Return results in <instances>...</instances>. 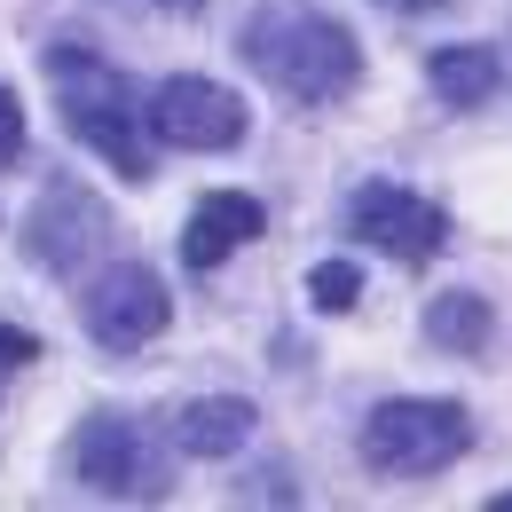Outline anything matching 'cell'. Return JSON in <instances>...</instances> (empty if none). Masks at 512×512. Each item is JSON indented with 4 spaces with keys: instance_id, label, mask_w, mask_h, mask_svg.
<instances>
[{
    "instance_id": "4",
    "label": "cell",
    "mask_w": 512,
    "mask_h": 512,
    "mask_svg": "<svg viewBox=\"0 0 512 512\" xmlns=\"http://www.w3.org/2000/svg\"><path fill=\"white\" fill-rule=\"evenodd\" d=\"M71 473H79L95 497L150 505V497H166V442H158L142 418H87L79 442H71Z\"/></svg>"
},
{
    "instance_id": "2",
    "label": "cell",
    "mask_w": 512,
    "mask_h": 512,
    "mask_svg": "<svg viewBox=\"0 0 512 512\" xmlns=\"http://www.w3.org/2000/svg\"><path fill=\"white\" fill-rule=\"evenodd\" d=\"M245 56H253V71L276 95H292V103H331V95H347V87L363 79L355 40H347L331 16H308V8H268V16H253Z\"/></svg>"
},
{
    "instance_id": "10",
    "label": "cell",
    "mask_w": 512,
    "mask_h": 512,
    "mask_svg": "<svg viewBox=\"0 0 512 512\" xmlns=\"http://www.w3.org/2000/svg\"><path fill=\"white\" fill-rule=\"evenodd\" d=\"M426 79H434V95H442V103L473 111V103H489V95H497V79H505V71H497L489 48H442V56L426 64Z\"/></svg>"
},
{
    "instance_id": "5",
    "label": "cell",
    "mask_w": 512,
    "mask_h": 512,
    "mask_svg": "<svg viewBox=\"0 0 512 512\" xmlns=\"http://www.w3.org/2000/svg\"><path fill=\"white\" fill-rule=\"evenodd\" d=\"M79 316H87V331L111 347V355H127V347H150L158 331H166V316H174V300H166V284H158V268H142V260H127V268H111V276H95L87 284V300H79Z\"/></svg>"
},
{
    "instance_id": "12",
    "label": "cell",
    "mask_w": 512,
    "mask_h": 512,
    "mask_svg": "<svg viewBox=\"0 0 512 512\" xmlns=\"http://www.w3.org/2000/svg\"><path fill=\"white\" fill-rule=\"evenodd\" d=\"M308 292H316V308H323V316H347V308L363 300V276H355L347 260H323L316 276H308Z\"/></svg>"
},
{
    "instance_id": "1",
    "label": "cell",
    "mask_w": 512,
    "mask_h": 512,
    "mask_svg": "<svg viewBox=\"0 0 512 512\" xmlns=\"http://www.w3.org/2000/svg\"><path fill=\"white\" fill-rule=\"evenodd\" d=\"M48 79H56V103H64L71 134L111 158L127 182H150V134H142V103H134V79L95 48H48Z\"/></svg>"
},
{
    "instance_id": "13",
    "label": "cell",
    "mask_w": 512,
    "mask_h": 512,
    "mask_svg": "<svg viewBox=\"0 0 512 512\" xmlns=\"http://www.w3.org/2000/svg\"><path fill=\"white\" fill-rule=\"evenodd\" d=\"M32 363H40V339H32V331H16V323H0V394H8L16 371H32Z\"/></svg>"
},
{
    "instance_id": "16",
    "label": "cell",
    "mask_w": 512,
    "mask_h": 512,
    "mask_svg": "<svg viewBox=\"0 0 512 512\" xmlns=\"http://www.w3.org/2000/svg\"><path fill=\"white\" fill-rule=\"evenodd\" d=\"M150 8H197V0H150Z\"/></svg>"
},
{
    "instance_id": "8",
    "label": "cell",
    "mask_w": 512,
    "mask_h": 512,
    "mask_svg": "<svg viewBox=\"0 0 512 512\" xmlns=\"http://www.w3.org/2000/svg\"><path fill=\"white\" fill-rule=\"evenodd\" d=\"M253 237H260V197L213 190V197H197L190 237H182V260H190V268H221V260L237 253V245H253Z\"/></svg>"
},
{
    "instance_id": "7",
    "label": "cell",
    "mask_w": 512,
    "mask_h": 512,
    "mask_svg": "<svg viewBox=\"0 0 512 512\" xmlns=\"http://www.w3.org/2000/svg\"><path fill=\"white\" fill-rule=\"evenodd\" d=\"M142 119L174 150H229V142H245V103L229 87H213V79H166L142 103Z\"/></svg>"
},
{
    "instance_id": "11",
    "label": "cell",
    "mask_w": 512,
    "mask_h": 512,
    "mask_svg": "<svg viewBox=\"0 0 512 512\" xmlns=\"http://www.w3.org/2000/svg\"><path fill=\"white\" fill-rule=\"evenodd\" d=\"M426 339L449 347V355H473V347L489 339V300H481V292H449L442 308H426Z\"/></svg>"
},
{
    "instance_id": "17",
    "label": "cell",
    "mask_w": 512,
    "mask_h": 512,
    "mask_svg": "<svg viewBox=\"0 0 512 512\" xmlns=\"http://www.w3.org/2000/svg\"><path fill=\"white\" fill-rule=\"evenodd\" d=\"M489 512H512V497H497V505H489Z\"/></svg>"
},
{
    "instance_id": "15",
    "label": "cell",
    "mask_w": 512,
    "mask_h": 512,
    "mask_svg": "<svg viewBox=\"0 0 512 512\" xmlns=\"http://www.w3.org/2000/svg\"><path fill=\"white\" fill-rule=\"evenodd\" d=\"M386 8H402V16H418V8H442V0H386Z\"/></svg>"
},
{
    "instance_id": "14",
    "label": "cell",
    "mask_w": 512,
    "mask_h": 512,
    "mask_svg": "<svg viewBox=\"0 0 512 512\" xmlns=\"http://www.w3.org/2000/svg\"><path fill=\"white\" fill-rule=\"evenodd\" d=\"M16 150H24V111H16V95L0 87V166H8Z\"/></svg>"
},
{
    "instance_id": "9",
    "label": "cell",
    "mask_w": 512,
    "mask_h": 512,
    "mask_svg": "<svg viewBox=\"0 0 512 512\" xmlns=\"http://www.w3.org/2000/svg\"><path fill=\"white\" fill-rule=\"evenodd\" d=\"M245 434H253V410H245L237 394H205V402H190V410L174 418V442L190 449V457H237Z\"/></svg>"
},
{
    "instance_id": "6",
    "label": "cell",
    "mask_w": 512,
    "mask_h": 512,
    "mask_svg": "<svg viewBox=\"0 0 512 512\" xmlns=\"http://www.w3.org/2000/svg\"><path fill=\"white\" fill-rule=\"evenodd\" d=\"M347 221H355L363 245H379L394 260H434L449 245L442 205H426L418 190H394V182H363V190L347 197Z\"/></svg>"
},
{
    "instance_id": "3",
    "label": "cell",
    "mask_w": 512,
    "mask_h": 512,
    "mask_svg": "<svg viewBox=\"0 0 512 512\" xmlns=\"http://www.w3.org/2000/svg\"><path fill=\"white\" fill-rule=\"evenodd\" d=\"M473 449L465 402H379L363 418V465L386 481H426Z\"/></svg>"
}]
</instances>
